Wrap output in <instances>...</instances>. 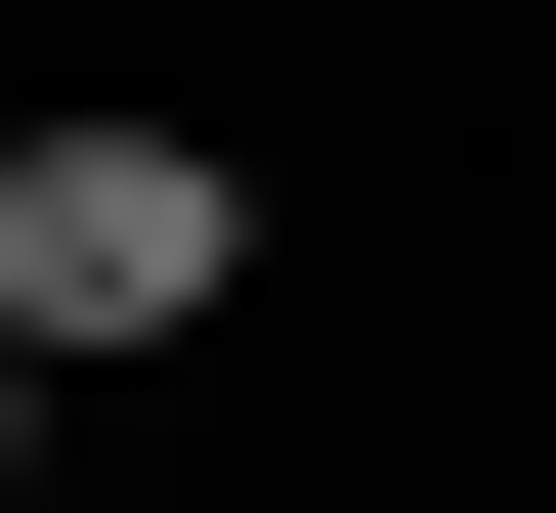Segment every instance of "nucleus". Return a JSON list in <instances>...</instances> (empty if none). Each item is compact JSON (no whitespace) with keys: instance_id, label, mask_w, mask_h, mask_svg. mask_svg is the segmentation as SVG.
Segmentation results:
<instances>
[{"instance_id":"obj_2","label":"nucleus","mask_w":556,"mask_h":513,"mask_svg":"<svg viewBox=\"0 0 556 513\" xmlns=\"http://www.w3.org/2000/svg\"><path fill=\"white\" fill-rule=\"evenodd\" d=\"M0 471H43V385H0Z\"/></svg>"},{"instance_id":"obj_1","label":"nucleus","mask_w":556,"mask_h":513,"mask_svg":"<svg viewBox=\"0 0 556 513\" xmlns=\"http://www.w3.org/2000/svg\"><path fill=\"white\" fill-rule=\"evenodd\" d=\"M214 299H257V171L129 129V86H43V129H0V385H129V343H214Z\"/></svg>"}]
</instances>
